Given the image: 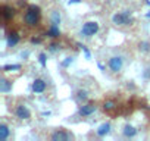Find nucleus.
Masks as SVG:
<instances>
[{
  "label": "nucleus",
  "instance_id": "nucleus-7",
  "mask_svg": "<svg viewBox=\"0 0 150 141\" xmlns=\"http://www.w3.org/2000/svg\"><path fill=\"white\" fill-rule=\"evenodd\" d=\"M69 138H72V135L68 134L65 129H57L56 132L52 134V140L53 141H68Z\"/></svg>",
  "mask_w": 150,
  "mask_h": 141
},
{
  "label": "nucleus",
  "instance_id": "nucleus-21",
  "mask_svg": "<svg viewBox=\"0 0 150 141\" xmlns=\"http://www.w3.org/2000/svg\"><path fill=\"white\" fill-rule=\"evenodd\" d=\"M78 47L84 51V54H86V59H91V54H90V51H88V49L84 46V44H78Z\"/></svg>",
  "mask_w": 150,
  "mask_h": 141
},
{
  "label": "nucleus",
  "instance_id": "nucleus-3",
  "mask_svg": "<svg viewBox=\"0 0 150 141\" xmlns=\"http://www.w3.org/2000/svg\"><path fill=\"white\" fill-rule=\"evenodd\" d=\"M97 31H99V24H97L96 21H88V22H86V24L83 25V28H81V35H84V37H91V35H94Z\"/></svg>",
  "mask_w": 150,
  "mask_h": 141
},
{
  "label": "nucleus",
  "instance_id": "nucleus-2",
  "mask_svg": "<svg viewBox=\"0 0 150 141\" xmlns=\"http://www.w3.org/2000/svg\"><path fill=\"white\" fill-rule=\"evenodd\" d=\"M112 22L115 25H131L134 22V19L131 18L129 11H124V12H118L112 16Z\"/></svg>",
  "mask_w": 150,
  "mask_h": 141
},
{
  "label": "nucleus",
  "instance_id": "nucleus-20",
  "mask_svg": "<svg viewBox=\"0 0 150 141\" xmlns=\"http://www.w3.org/2000/svg\"><path fill=\"white\" fill-rule=\"evenodd\" d=\"M52 24L53 25H59L60 24V15H59V12H53L52 13Z\"/></svg>",
  "mask_w": 150,
  "mask_h": 141
},
{
  "label": "nucleus",
  "instance_id": "nucleus-22",
  "mask_svg": "<svg viewBox=\"0 0 150 141\" xmlns=\"http://www.w3.org/2000/svg\"><path fill=\"white\" fill-rule=\"evenodd\" d=\"M38 62H40V65L44 68L46 66V53H40L38 54Z\"/></svg>",
  "mask_w": 150,
  "mask_h": 141
},
{
  "label": "nucleus",
  "instance_id": "nucleus-9",
  "mask_svg": "<svg viewBox=\"0 0 150 141\" xmlns=\"http://www.w3.org/2000/svg\"><path fill=\"white\" fill-rule=\"evenodd\" d=\"M75 100H77V103L83 104L88 100V91L87 90H78L77 94H75Z\"/></svg>",
  "mask_w": 150,
  "mask_h": 141
},
{
  "label": "nucleus",
  "instance_id": "nucleus-18",
  "mask_svg": "<svg viewBox=\"0 0 150 141\" xmlns=\"http://www.w3.org/2000/svg\"><path fill=\"white\" fill-rule=\"evenodd\" d=\"M138 50L143 51V53H149V51H150V43H149V41H141V43H138Z\"/></svg>",
  "mask_w": 150,
  "mask_h": 141
},
{
  "label": "nucleus",
  "instance_id": "nucleus-23",
  "mask_svg": "<svg viewBox=\"0 0 150 141\" xmlns=\"http://www.w3.org/2000/svg\"><path fill=\"white\" fill-rule=\"evenodd\" d=\"M72 62H74V57H66V59L62 62V66H63V68H68Z\"/></svg>",
  "mask_w": 150,
  "mask_h": 141
},
{
  "label": "nucleus",
  "instance_id": "nucleus-28",
  "mask_svg": "<svg viewBox=\"0 0 150 141\" xmlns=\"http://www.w3.org/2000/svg\"><path fill=\"white\" fill-rule=\"evenodd\" d=\"M146 16H147V18H150V12H149V13H147V15H146Z\"/></svg>",
  "mask_w": 150,
  "mask_h": 141
},
{
  "label": "nucleus",
  "instance_id": "nucleus-26",
  "mask_svg": "<svg viewBox=\"0 0 150 141\" xmlns=\"http://www.w3.org/2000/svg\"><path fill=\"white\" fill-rule=\"evenodd\" d=\"M49 47H50V49H49V50H50V51H56V50H57V49H59V46H57V44H50V46H49Z\"/></svg>",
  "mask_w": 150,
  "mask_h": 141
},
{
  "label": "nucleus",
  "instance_id": "nucleus-6",
  "mask_svg": "<svg viewBox=\"0 0 150 141\" xmlns=\"http://www.w3.org/2000/svg\"><path fill=\"white\" fill-rule=\"evenodd\" d=\"M15 113H16V118H19V119H30L31 118V112H30V109L27 107V106H24V104H19L18 107H16V110H15Z\"/></svg>",
  "mask_w": 150,
  "mask_h": 141
},
{
  "label": "nucleus",
  "instance_id": "nucleus-14",
  "mask_svg": "<svg viewBox=\"0 0 150 141\" xmlns=\"http://www.w3.org/2000/svg\"><path fill=\"white\" fill-rule=\"evenodd\" d=\"M12 90V82H9L8 80H2V81H0V91H2V93H9Z\"/></svg>",
  "mask_w": 150,
  "mask_h": 141
},
{
  "label": "nucleus",
  "instance_id": "nucleus-10",
  "mask_svg": "<svg viewBox=\"0 0 150 141\" xmlns=\"http://www.w3.org/2000/svg\"><path fill=\"white\" fill-rule=\"evenodd\" d=\"M6 43H8V47H15L18 43H19V35L18 32H11L6 38Z\"/></svg>",
  "mask_w": 150,
  "mask_h": 141
},
{
  "label": "nucleus",
  "instance_id": "nucleus-13",
  "mask_svg": "<svg viewBox=\"0 0 150 141\" xmlns=\"http://www.w3.org/2000/svg\"><path fill=\"white\" fill-rule=\"evenodd\" d=\"M122 132H124V135H125V137H128V138H132V137H135V135H137V129H135L134 126H131V125H125Z\"/></svg>",
  "mask_w": 150,
  "mask_h": 141
},
{
  "label": "nucleus",
  "instance_id": "nucleus-12",
  "mask_svg": "<svg viewBox=\"0 0 150 141\" xmlns=\"http://www.w3.org/2000/svg\"><path fill=\"white\" fill-rule=\"evenodd\" d=\"M2 15H3V18L5 19H11V18H13V15H15V11L11 8V6H8V5H5L3 8H2Z\"/></svg>",
  "mask_w": 150,
  "mask_h": 141
},
{
  "label": "nucleus",
  "instance_id": "nucleus-16",
  "mask_svg": "<svg viewBox=\"0 0 150 141\" xmlns=\"http://www.w3.org/2000/svg\"><path fill=\"white\" fill-rule=\"evenodd\" d=\"M47 35H49V37H53V38H57V37L60 35V31H59V25H53V24H52V27H50V30H49Z\"/></svg>",
  "mask_w": 150,
  "mask_h": 141
},
{
  "label": "nucleus",
  "instance_id": "nucleus-11",
  "mask_svg": "<svg viewBox=\"0 0 150 141\" xmlns=\"http://www.w3.org/2000/svg\"><path fill=\"white\" fill-rule=\"evenodd\" d=\"M110 132V123L109 122H105V123H102L99 128H97V135L99 137H105V135H108Z\"/></svg>",
  "mask_w": 150,
  "mask_h": 141
},
{
  "label": "nucleus",
  "instance_id": "nucleus-5",
  "mask_svg": "<svg viewBox=\"0 0 150 141\" xmlns=\"http://www.w3.org/2000/svg\"><path fill=\"white\" fill-rule=\"evenodd\" d=\"M96 109H97V106H96L94 103H87V104H83V106L80 107L78 113H80L81 116H90V115H93V113L96 112Z\"/></svg>",
  "mask_w": 150,
  "mask_h": 141
},
{
  "label": "nucleus",
  "instance_id": "nucleus-19",
  "mask_svg": "<svg viewBox=\"0 0 150 141\" xmlns=\"http://www.w3.org/2000/svg\"><path fill=\"white\" fill-rule=\"evenodd\" d=\"M19 69H21V65H19V63L5 65V66H3V70H5V72H11V70H19Z\"/></svg>",
  "mask_w": 150,
  "mask_h": 141
},
{
  "label": "nucleus",
  "instance_id": "nucleus-8",
  "mask_svg": "<svg viewBox=\"0 0 150 141\" xmlns=\"http://www.w3.org/2000/svg\"><path fill=\"white\" fill-rule=\"evenodd\" d=\"M33 91L34 93H37V94H40V93H44L46 91V82L41 80V78H37V80H34V82H33Z\"/></svg>",
  "mask_w": 150,
  "mask_h": 141
},
{
  "label": "nucleus",
  "instance_id": "nucleus-25",
  "mask_svg": "<svg viewBox=\"0 0 150 141\" xmlns=\"http://www.w3.org/2000/svg\"><path fill=\"white\" fill-rule=\"evenodd\" d=\"M31 43H33V44H40V43H41V38H38V37H33V38H31Z\"/></svg>",
  "mask_w": 150,
  "mask_h": 141
},
{
  "label": "nucleus",
  "instance_id": "nucleus-4",
  "mask_svg": "<svg viewBox=\"0 0 150 141\" xmlns=\"http://www.w3.org/2000/svg\"><path fill=\"white\" fill-rule=\"evenodd\" d=\"M124 66V59L122 56H112L109 59V68L112 72H119Z\"/></svg>",
  "mask_w": 150,
  "mask_h": 141
},
{
  "label": "nucleus",
  "instance_id": "nucleus-24",
  "mask_svg": "<svg viewBox=\"0 0 150 141\" xmlns=\"http://www.w3.org/2000/svg\"><path fill=\"white\" fill-rule=\"evenodd\" d=\"M143 77H144L146 80H150V68H147L144 72H143Z\"/></svg>",
  "mask_w": 150,
  "mask_h": 141
},
{
  "label": "nucleus",
  "instance_id": "nucleus-27",
  "mask_svg": "<svg viewBox=\"0 0 150 141\" xmlns=\"http://www.w3.org/2000/svg\"><path fill=\"white\" fill-rule=\"evenodd\" d=\"M80 2H81V0H69V2H68V3L71 5V3H80Z\"/></svg>",
  "mask_w": 150,
  "mask_h": 141
},
{
  "label": "nucleus",
  "instance_id": "nucleus-15",
  "mask_svg": "<svg viewBox=\"0 0 150 141\" xmlns=\"http://www.w3.org/2000/svg\"><path fill=\"white\" fill-rule=\"evenodd\" d=\"M8 137H9V128H8L6 123H2V125H0V140L6 141Z\"/></svg>",
  "mask_w": 150,
  "mask_h": 141
},
{
  "label": "nucleus",
  "instance_id": "nucleus-17",
  "mask_svg": "<svg viewBox=\"0 0 150 141\" xmlns=\"http://www.w3.org/2000/svg\"><path fill=\"white\" fill-rule=\"evenodd\" d=\"M115 107H116V102L115 100H108V102L103 103V110H106V112H110Z\"/></svg>",
  "mask_w": 150,
  "mask_h": 141
},
{
  "label": "nucleus",
  "instance_id": "nucleus-1",
  "mask_svg": "<svg viewBox=\"0 0 150 141\" xmlns=\"http://www.w3.org/2000/svg\"><path fill=\"white\" fill-rule=\"evenodd\" d=\"M40 18H41V12H40V8L35 6V5H30L25 15H24V21L28 27H35L38 25L40 22Z\"/></svg>",
  "mask_w": 150,
  "mask_h": 141
}]
</instances>
